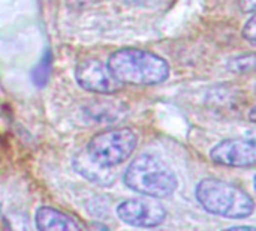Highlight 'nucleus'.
<instances>
[{
  "instance_id": "f257e3e1",
  "label": "nucleus",
  "mask_w": 256,
  "mask_h": 231,
  "mask_svg": "<svg viewBox=\"0 0 256 231\" xmlns=\"http://www.w3.org/2000/svg\"><path fill=\"white\" fill-rule=\"evenodd\" d=\"M106 68L120 83L129 86H154L168 80V62L147 50L120 48L108 57Z\"/></svg>"
},
{
  "instance_id": "f03ea898",
  "label": "nucleus",
  "mask_w": 256,
  "mask_h": 231,
  "mask_svg": "<svg viewBox=\"0 0 256 231\" xmlns=\"http://www.w3.org/2000/svg\"><path fill=\"white\" fill-rule=\"evenodd\" d=\"M195 197L208 213L230 219L248 218L255 210L254 198L243 188L220 179H202Z\"/></svg>"
},
{
  "instance_id": "7ed1b4c3",
  "label": "nucleus",
  "mask_w": 256,
  "mask_h": 231,
  "mask_svg": "<svg viewBox=\"0 0 256 231\" xmlns=\"http://www.w3.org/2000/svg\"><path fill=\"white\" fill-rule=\"evenodd\" d=\"M123 182L130 191L152 198H166L178 186L176 173L153 155H141L134 159L124 171Z\"/></svg>"
},
{
  "instance_id": "20e7f679",
  "label": "nucleus",
  "mask_w": 256,
  "mask_h": 231,
  "mask_svg": "<svg viewBox=\"0 0 256 231\" xmlns=\"http://www.w3.org/2000/svg\"><path fill=\"white\" fill-rule=\"evenodd\" d=\"M136 143V134L130 128H111L93 135L87 144V158L102 168H112L134 153Z\"/></svg>"
},
{
  "instance_id": "39448f33",
  "label": "nucleus",
  "mask_w": 256,
  "mask_h": 231,
  "mask_svg": "<svg viewBox=\"0 0 256 231\" xmlns=\"http://www.w3.org/2000/svg\"><path fill=\"white\" fill-rule=\"evenodd\" d=\"M75 80L84 90L112 95L122 90V86L108 71V68L98 59H84L75 68Z\"/></svg>"
},
{
  "instance_id": "423d86ee",
  "label": "nucleus",
  "mask_w": 256,
  "mask_h": 231,
  "mask_svg": "<svg viewBox=\"0 0 256 231\" xmlns=\"http://www.w3.org/2000/svg\"><path fill=\"white\" fill-rule=\"evenodd\" d=\"M214 164L234 168L254 167L256 162V144L254 138H230L218 143L210 150Z\"/></svg>"
},
{
  "instance_id": "0eeeda50",
  "label": "nucleus",
  "mask_w": 256,
  "mask_h": 231,
  "mask_svg": "<svg viewBox=\"0 0 256 231\" xmlns=\"http://www.w3.org/2000/svg\"><path fill=\"white\" fill-rule=\"evenodd\" d=\"M117 216L128 225L152 228L160 225L165 221L166 210L159 203L134 198L118 204Z\"/></svg>"
},
{
  "instance_id": "6e6552de",
  "label": "nucleus",
  "mask_w": 256,
  "mask_h": 231,
  "mask_svg": "<svg viewBox=\"0 0 256 231\" xmlns=\"http://www.w3.org/2000/svg\"><path fill=\"white\" fill-rule=\"evenodd\" d=\"M34 221L38 230L40 231H80L86 228V225L74 216L51 206H40L36 210Z\"/></svg>"
},
{
  "instance_id": "1a4fd4ad",
  "label": "nucleus",
  "mask_w": 256,
  "mask_h": 231,
  "mask_svg": "<svg viewBox=\"0 0 256 231\" xmlns=\"http://www.w3.org/2000/svg\"><path fill=\"white\" fill-rule=\"evenodd\" d=\"M116 107L117 105L108 102H93L86 107V113L98 122H110L118 119V114L123 111V108H116Z\"/></svg>"
},
{
  "instance_id": "9d476101",
  "label": "nucleus",
  "mask_w": 256,
  "mask_h": 231,
  "mask_svg": "<svg viewBox=\"0 0 256 231\" xmlns=\"http://www.w3.org/2000/svg\"><path fill=\"white\" fill-rule=\"evenodd\" d=\"M51 69H52V54L50 50H46L40 59V62L38 63V66L33 69L32 72V80L38 87H44L48 81H50V75H51Z\"/></svg>"
},
{
  "instance_id": "9b49d317",
  "label": "nucleus",
  "mask_w": 256,
  "mask_h": 231,
  "mask_svg": "<svg viewBox=\"0 0 256 231\" xmlns=\"http://www.w3.org/2000/svg\"><path fill=\"white\" fill-rule=\"evenodd\" d=\"M230 71L236 72V74H246L254 71L255 68V54L254 53H248V54H242L234 57L232 60H230L228 65Z\"/></svg>"
},
{
  "instance_id": "f8f14e48",
  "label": "nucleus",
  "mask_w": 256,
  "mask_h": 231,
  "mask_svg": "<svg viewBox=\"0 0 256 231\" xmlns=\"http://www.w3.org/2000/svg\"><path fill=\"white\" fill-rule=\"evenodd\" d=\"M243 38L250 44V45H255L256 44V18L255 15H252L249 18V21L244 24L243 27Z\"/></svg>"
},
{
  "instance_id": "ddd939ff",
  "label": "nucleus",
  "mask_w": 256,
  "mask_h": 231,
  "mask_svg": "<svg viewBox=\"0 0 256 231\" xmlns=\"http://www.w3.org/2000/svg\"><path fill=\"white\" fill-rule=\"evenodd\" d=\"M68 2V6L72 8V9H86L88 6H93V5H98L104 0H66Z\"/></svg>"
},
{
  "instance_id": "4468645a",
  "label": "nucleus",
  "mask_w": 256,
  "mask_h": 231,
  "mask_svg": "<svg viewBox=\"0 0 256 231\" xmlns=\"http://www.w3.org/2000/svg\"><path fill=\"white\" fill-rule=\"evenodd\" d=\"M238 5L243 12H250V14L255 12L256 0H238Z\"/></svg>"
},
{
  "instance_id": "2eb2a0df",
  "label": "nucleus",
  "mask_w": 256,
  "mask_h": 231,
  "mask_svg": "<svg viewBox=\"0 0 256 231\" xmlns=\"http://www.w3.org/2000/svg\"><path fill=\"white\" fill-rule=\"evenodd\" d=\"M0 221H2V206H0Z\"/></svg>"
}]
</instances>
